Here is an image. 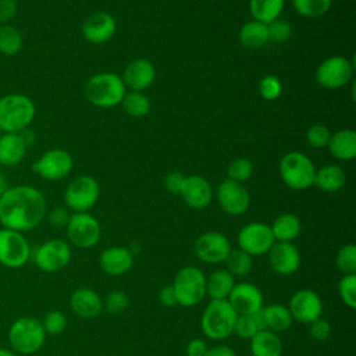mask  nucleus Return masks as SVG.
<instances>
[{
	"label": "nucleus",
	"mask_w": 356,
	"mask_h": 356,
	"mask_svg": "<svg viewBox=\"0 0 356 356\" xmlns=\"http://www.w3.org/2000/svg\"><path fill=\"white\" fill-rule=\"evenodd\" d=\"M46 213V199L35 186H8L0 196V224L3 228L18 232L31 231L43 221Z\"/></svg>",
	"instance_id": "obj_1"
},
{
	"label": "nucleus",
	"mask_w": 356,
	"mask_h": 356,
	"mask_svg": "<svg viewBox=\"0 0 356 356\" xmlns=\"http://www.w3.org/2000/svg\"><path fill=\"white\" fill-rule=\"evenodd\" d=\"M36 115V107L31 97L22 93H8L0 97V131L1 134H19L29 128Z\"/></svg>",
	"instance_id": "obj_2"
},
{
	"label": "nucleus",
	"mask_w": 356,
	"mask_h": 356,
	"mask_svg": "<svg viewBox=\"0 0 356 356\" xmlns=\"http://www.w3.org/2000/svg\"><path fill=\"white\" fill-rule=\"evenodd\" d=\"M236 316L227 299H211L200 316V330L209 339H227L234 334Z\"/></svg>",
	"instance_id": "obj_3"
},
{
	"label": "nucleus",
	"mask_w": 356,
	"mask_h": 356,
	"mask_svg": "<svg viewBox=\"0 0 356 356\" xmlns=\"http://www.w3.org/2000/svg\"><path fill=\"white\" fill-rule=\"evenodd\" d=\"M125 83L114 72H100L89 78L85 85V97L96 107L110 108L120 104L125 96Z\"/></svg>",
	"instance_id": "obj_4"
},
{
	"label": "nucleus",
	"mask_w": 356,
	"mask_h": 356,
	"mask_svg": "<svg viewBox=\"0 0 356 356\" xmlns=\"http://www.w3.org/2000/svg\"><path fill=\"white\" fill-rule=\"evenodd\" d=\"M46 341V332L42 321L24 316L14 320L8 328V342L14 352L19 355L36 353Z\"/></svg>",
	"instance_id": "obj_5"
},
{
	"label": "nucleus",
	"mask_w": 356,
	"mask_h": 356,
	"mask_svg": "<svg viewBox=\"0 0 356 356\" xmlns=\"http://www.w3.org/2000/svg\"><path fill=\"white\" fill-rule=\"evenodd\" d=\"M177 305L184 307H193L199 305L206 296V275L199 267H181L171 284Z\"/></svg>",
	"instance_id": "obj_6"
},
{
	"label": "nucleus",
	"mask_w": 356,
	"mask_h": 356,
	"mask_svg": "<svg viewBox=\"0 0 356 356\" xmlns=\"http://www.w3.org/2000/svg\"><path fill=\"white\" fill-rule=\"evenodd\" d=\"M278 170L282 182L293 191L307 189L314 182V164L300 152H289L282 156Z\"/></svg>",
	"instance_id": "obj_7"
},
{
	"label": "nucleus",
	"mask_w": 356,
	"mask_h": 356,
	"mask_svg": "<svg viewBox=\"0 0 356 356\" xmlns=\"http://www.w3.org/2000/svg\"><path fill=\"white\" fill-rule=\"evenodd\" d=\"M99 195L100 186L97 181L89 175H79L68 184L64 192V202L74 213H86L96 204Z\"/></svg>",
	"instance_id": "obj_8"
},
{
	"label": "nucleus",
	"mask_w": 356,
	"mask_h": 356,
	"mask_svg": "<svg viewBox=\"0 0 356 356\" xmlns=\"http://www.w3.org/2000/svg\"><path fill=\"white\" fill-rule=\"evenodd\" d=\"M70 243L79 249H89L97 245L102 236L99 221L86 213H74L65 225Z\"/></svg>",
	"instance_id": "obj_9"
},
{
	"label": "nucleus",
	"mask_w": 356,
	"mask_h": 356,
	"mask_svg": "<svg viewBox=\"0 0 356 356\" xmlns=\"http://www.w3.org/2000/svg\"><path fill=\"white\" fill-rule=\"evenodd\" d=\"M31 257L28 239L22 232L1 228L0 229V264L7 268H21Z\"/></svg>",
	"instance_id": "obj_10"
},
{
	"label": "nucleus",
	"mask_w": 356,
	"mask_h": 356,
	"mask_svg": "<svg viewBox=\"0 0 356 356\" xmlns=\"http://www.w3.org/2000/svg\"><path fill=\"white\" fill-rule=\"evenodd\" d=\"M71 248L67 241L53 238L39 245L33 253L36 267L44 273H57L68 266Z\"/></svg>",
	"instance_id": "obj_11"
},
{
	"label": "nucleus",
	"mask_w": 356,
	"mask_h": 356,
	"mask_svg": "<svg viewBox=\"0 0 356 356\" xmlns=\"http://www.w3.org/2000/svg\"><path fill=\"white\" fill-rule=\"evenodd\" d=\"M274 242L275 239L270 225L260 221H253L243 225L236 236L238 249L243 250L252 257L267 254Z\"/></svg>",
	"instance_id": "obj_12"
},
{
	"label": "nucleus",
	"mask_w": 356,
	"mask_h": 356,
	"mask_svg": "<svg viewBox=\"0 0 356 356\" xmlns=\"http://www.w3.org/2000/svg\"><path fill=\"white\" fill-rule=\"evenodd\" d=\"M353 64L343 56H331L323 60L316 70V81L325 89L343 88L352 78Z\"/></svg>",
	"instance_id": "obj_13"
},
{
	"label": "nucleus",
	"mask_w": 356,
	"mask_h": 356,
	"mask_svg": "<svg viewBox=\"0 0 356 356\" xmlns=\"http://www.w3.org/2000/svg\"><path fill=\"white\" fill-rule=\"evenodd\" d=\"M74 167L72 156L64 149H50L32 164V171L46 181L65 178Z\"/></svg>",
	"instance_id": "obj_14"
},
{
	"label": "nucleus",
	"mask_w": 356,
	"mask_h": 356,
	"mask_svg": "<svg viewBox=\"0 0 356 356\" xmlns=\"http://www.w3.org/2000/svg\"><path fill=\"white\" fill-rule=\"evenodd\" d=\"M229 239L218 231H207L197 236L193 250L196 257L206 264L222 263L231 252Z\"/></svg>",
	"instance_id": "obj_15"
},
{
	"label": "nucleus",
	"mask_w": 356,
	"mask_h": 356,
	"mask_svg": "<svg viewBox=\"0 0 356 356\" xmlns=\"http://www.w3.org/2000/svg\"><path fill=\"white\" fill-rule=\"evenodd\" d=\"M288 310L292 316V320L309 325L310 323L321 317L323 300L313 289H298L292 293L289 299Z\"/></svg>",
	"instance_id": "obj_16"
},
{
	"label": "nucleus",
	"mask_w": 356,
	"mask_h": 356,
	"mask_svg": "<svg viewBox=\"0 0 356 356\" xmlns=\"http://www.w3.org/2000/svg\"><path fill=\"white\" fill-rule=\"evenodd\" d=\"M216 197L221 210L229 216L243 214L250 204V195L245 185L228 178L217 186Z\"/></svg>",
	"instance_id": "obj_17"
},
{
	"label": "nucleus",
	"mask_w": 356,
	"mask_h": 356,
	"mask_svg": "<svg viewBox=\"0 0 356 356\" xmlns=\"http://www.w3.org/2000/svg\"><path fill=\"white\" fill-rule=\"evenodd\" d=\"M227 300L236 314H253L264 306L261 291L252 282L235 284Z\"/></svg>",
	"instance_id": "obj_18"
},
{
	"label": "nucleus",
	"mask_w": 356,
	"mask_h": 356,
	"mask_svg": "<svg viewBox=\"0 0 356 356\" xmlns=\"http://www.w3.org/2000/svg\"><path fill=\"white\" fill-rule=\"evenodd\" d=\"M267 254L271 270L278 275H292L300 266V253L292 242H274Z\"/></svg>",
	"instance_id": "obj_19"
},
{
	"label": "nucleus",
	"mask_w": 356,
	"mask_h": 356,
	"mask_svg": "<svg viewBox=\"0 0 356 356\" xmlns=\"http://www.w3.org/2000/svg\"><path fill=\"white\" fill-rule=\"evenodd\" d=\"M115 19L106 11H97L89 15L82 24V36L92 44L108 42L115 33Z\"/></svg>",
	"instance_id": "obj_20"
},
{
	"label": "nucleus",
	"mask_w": 356,
	"mask_h": 356,
	"mask_svg": "<svg viewBox=\"0 0 356 356\" xmlns=\"http://www.w3.org/2000/svg\"><path fill=\"white\" fill-rule=\"evenodd\" d=\"M179 196L192 209H206L213 197V189L209 181L200 175H188L182 184Z\"/></svg>",
	"instance_id": "obj_21"
},
{
	"label": "nucleus",
	"mask_w": 356,
	"mask_h": 356,
	"mask_svg": "<svg viewBox=\"0 0 356 356\" xmlns=\"http://www.w3.org/2000/svg\"><path fill=\"white\" fill-rule=\"evenodd\" d=\"M121 78L131 90L143 92L154 82L156 68L147 58H135L125 67Z\"/></svg>",
	"instance_id": "obj_22"
},
{
	"label": "nucleus",
	"mask_w": 356,
	"mask_h": 356,
	"mask_svg": "<svg viewBox=\"0 0 356 356\" xmlns=\"http://www.w3.org/2000/svg\"><path fill=\"white\" fill-rule=\"evenodd\" d=\"M100 268L108 275H122L134 266V253L128 248L110 246L99 257Z\"/></svg>",
	"instance_id": "obj_23"
},
{
	"label": "nucleus",
	"mask_w": 356,
	"mask_h": 356,
	"mask_svg": "<svg viewBox=\"0 0 356 356\" xmlns=\"http://www.w3.org/2000/svg\"><path fill=\"white\" fill-rule=\"evenodd\" d=\"M70 307L82 318H93L103 312V299L96 291L82 286L71 293Z\"/></svg>",
	"instance_id": "obj_24"
},
{
	"label": "nucleus",
	"mask_w": 356,
	"mask_h": 356,
	"mask_svg": "<svg viewBox=\"0 0 356 356\" xmlns=\"http://www.w3.org/2000/svg\"><path fill=\"white\" fill-rule=\"evenodd\" d=\"M28 145L21 134H1L0 136V165L15 167L25 154Z\"/></svg>",
	"instance_id": "obj_25"
},
{
	"label": "nucleus",
	"mask_w": 356,
	"mask_h": 356,
	"mask_svg": "<svg viewBox=\"0 0 356 356\" xmlns=\"http://www.w3.org/2000/svg\"><path fill=\"white\" fill-rule=\"evenodd\" d=\"M327 147L338 160H353L356 157V132L349 128L337 131L331 135Z\"/></svg>",
	"instance_id": "obj_26"
},
{
	"label": "nucleus",
	"mask_w": 356,
	"mask_h": 356,
	"mask_svg": "<svg viewBox=\"0 0 356 356\" xmlns=\"http://www.w3.org/2000/svg\"><path fill=\"white\" fill-rule=\"evenodd\" d=\"M249 341L252 356H281L282 353L281 338L270 330L257 331Z\"/></svg>",
	"instance_id": "obj_27"
},
{
	"label": "nucleus",
	"mask_w": 356,
	"mask_h": 356,
	"mask_svg": "<svg viewBox=\"0 0 356 356\" xmlns=\"http://www.w3.org/2000/svg\"><path fill=\"white\" fill-rule=\"evenodd\" d=\"M235 285V277L225 268H216L206 277V296L227 299Z\"/></svg>",
	"instance_id": "obj_28"
},
{
	"label": "nucleus",
	"mask_w": 356,
	"mask_h": 356,
	"mask_svg": "<svg viewBox=\"0 0 356 356\" xmlns=\"http://www.w3.org/2000/svg\"><path fill=\"white\" fill-rule=\"evenodd\" d=\"M261 316L264 320V328L275 334L286 331L292 325V316L288 306L281 303H271L261 307Z\"/></svg>",
	"instance_id": "obj_29"
},
{
	"label": "nucleus",
	"mask_w": 356,
	"mask_h": 356,
	"mask_svg": "<svg viewBox=\"0 0 356 356\" xmlns=\"http://www.w3.org/2000/svg\"><path fill=\"white\" fill-rule=\"evenodd\" d=\"M275 242H292L300 235L302 222L298 216L292 213L280 214L270 225Z\"/></svg>",
	"instance_id": "obj_30"
},
{
	"label": "nucleus",
	"mask_w": 356,
	"mask_h": 356,
	"mask_svg": "<svg viewBox=\"0 0 356 356\" xmlns=\"http://www.w3.org/2000/svg\"><path fill=\"white\" fill-rule=\"evenodd\" d=\"M345 181L346 175L343 168L337 164H328L316 171L313 185L323 192H337L345 185Z\"/></svg>",
	"instance_id": "obj_31"
},
{
	"label": "nucleus",
	"mask_w": 356,
	"mask_h": 356,
	"mask_svg": "<svg viewBox=\"0 0 356 356\" xmlns=\"http://www.w3.org/2000/svg\"><path fill=\"white\" fill-rule=\"evenodd\" d=\"M238 38L241 44L249 50L261 49L268 42L267 25L256 19H252L241 26Z\"/></svg>",
	"instance_id": "obj_32"
},
{
	"label": "nucleus",
	"mask_w": 356,
	"mask_h": 356,
	"mask_svg": "<svg viewBox=\"0 0 356 356\" xmlns=\"http://www.w3.org/2000/svg\"><path fill=\"white\" fill-rule=\"evenodd\" d=\"M284 3V0H249V11L253 19L267 25L281 15Z\"/></svg>",
	"instance_id": "obj_33"
},
{
	"label": "nucleus",
	"mask_w": 356,
	"mask_h": 356,
	"mask_svg": "<svg viewBox=\"0 0 356 356\" xmlns=\"http://www.w3.org/2000/svg\"><path fill=\"white\" fill-rule=\"evenodd\" d=\"M24 44L21 32L10 25V24H1L0 25V53L3 56H15L21 51Z\"/></svg>",
	"instance_id": "obj_34"
},
{
	"label": "nucleus",
	"mask_w": 356,
	"mask_h": 356,
	"mask_svg": "<svg viewBox=\"0 0 356 356\" xmlns=\"http://www.w3.org/2000/svg\"><path fill=\"white\" fill-rule=\"evenodd\" d=\"M121 104L124 111L134 118H142L147 115L152 107L149 97L143 92H135V90L125 93Z\"/></svg>",
	"instance_id": "obj_35"
},
{
	"label": "nucleus",
	"mask_w": 356,
	"mask_h": 356,
	"mask_svg": "<svg viewBox=\"0 0 356 356\" xmlns=\"http://www.w3.org/2000/svg\"><path fill=\"white\" fill-rule=\"evenodd\" d=\"M225 270L229 271L234 277H245L252 271L253 261L252 256L245 253L241 249H231L227 259L224 260Z\"/></svg>",
	"instance_id": "obj_36"
},
{
	"label": "nucleus",
	"mask_w": 356,
	"mask_h": 356,
	"mask_svg": "<svg viewBox=\"0 0 356 356\" xmlns=\"http://www.w3.org/2000/svg\"><path fill=\"white\" fill-rule=\"evenodd\" d=\"M292 6L305 18H318L330 10L331 0H292Z\"/></svg>",
	"instance_id": "obj_37"
},
{
	"label": "nucleus",
	"mask_w": 356,
	"mask_h": 356,
	"mask_svg": "<svg viewBox=\"0 0 356 356\" xmlns=\"http://www.w3.org/2000/svg\"><path fill=\"white\" fill-rule=\"evenodd\" d=\"M252 174H253V163L246 157L234 159L227 168L228 179H232L241 184L248 181L252 177Z\"/></svg>",
	"instance_id": "obj_38"
},
{
	"label": "nucleus",
	"mask_w": 356,
	"mask_h": 356,
	"mask_svg": "<svg viewBox=\"0 0 356 356\" xmlns=\"http://www.w3.org/2000/svg\"><path fill=\"white\" fill-rule=\"evenodd\" d=\"M338 270L345 274H356V246L355 243L343 245L335 259Z\"/></svg>",
	"instance_id": "obj_39"
},
{
	"label": "nucleus",
	"mask_w": 356,
	"mask_h": 356,
	"mask_svg": "<svg viewBox=\"0 0 356 356\" xmlns=\"http://www.w3.org/2000/svg\"><path fill=\"white\" fill-rule=\"evenodd\" d=\"M338 295L349 309L356 307V274H345L338 282Z\"/></svg>",
	"instance_id": "obj_40"
},
{
	"label": "nucleus",
	"mask_w": 356,
	"mask_h": 356,
	"mask_svg": "<svg viewBox=\"0 0 356 356\" xmlns=\"http://www.w3.org/2000/svg\"><path fill=\"white\" fill-rule=\"evenodd\" d=\"M257 331H260V327L254 318L253 314H238L234 325V334L242 339H250Z\"/></svg>",
	"instance_id": "obj_41"
},
{
	"label": "nucleus",
	"mask_w": 356,
	"mask_h": 356,
	"mask_svg": "<svg viewBox=\"0 0 356 356\" xmlns=\"http://www.w3.org/2000/svg\"><path fill=\"white\" fill-rule=\"evenodd\" d=\"M46 335H58L67 328V317L60 310H50L42 320Z\"/></svg>",
	"instance_id": "obj_42"
},
{
	"label": "nucleus",
	"mask_w": 356,
	"mask_h": 356,
	"mask_svg": "<svg viewBox=\"0 0 356 356\" xmlns=\"http://www.w3.org/2000/svg\"><path fill=\"white\" fill-rule=\"evenodd\" d=\"M267 32H268V42L284 43L291 38L292 26L285 19L277 18L270 24H267Z\"/></svg>",
	"instance_id": "obj_43"
},
{
	"label": "nucleus",
	"mask_w": 356,
	"mask_h": 356,
	"mask_svg": "<svg viewBox=\"0 0 356 356\" xmlns=\"http://www.w3.org/2000/svg\"><path fill=\"white\" fill-rule=\"evenodd\" d=\"M282 83L275 75H266L259 82V93L264 100H275L281 96Z\"/></svg>",
	"instance_id": "obj_44"
},
{
	"label": "nucleus",
	"mask_w": 356,
	"mask_h": 356,
	"mask_svg": "<svg viewBox=\"0 0 356 356\" xmlns=\"http://www.w3.org/2000/svg\"><path fill=\"white\" fill-rule=\"evenodd\" d=\"M129 299L124 291H111L103 300V310L110 314H118L128 307Z\"/></svg>",
	"instance_id": "obj_45"
},
{
	"label": "nucleus",
	"mask_w": 356,
	"mask_h": 356,
	"mask_svg": "<svg viewBox=\"0 0 356 356\" xmlns=\"http://www.w3.org/2000/svg\"><path fill=\"white\" fill-rule=\"evenodd\" d=\"M331 138V132L328 128L323 124H314L312 125L306 132V140L310 146L316 149L325 147L328 145V140Z\"/></svg>",
	"instance_id": "obj_46"
},
{
	"label": "nucleus",
	"mask_w": 356,
	"mask_h": 356,
	"mask_svg": "<svg viewBox=\"0 0 356 356\" xmlns=\"http://www.w3.org/2000/svg\"><path fill=\"white\" fill-rule=\"evenodd\" d=\"M309 332H310L312 338H314L317 341H324L331 334V325L325 318L318 317L317 320H314L313 323L309 324Z\"/></svg>",
	"instance_id": "obj_47"
},
{
	"label": "nucleus",
	"mask_w": 356,
	"mask_h": 356,
	"mask_svg": "<svg viewBox=\"0 0 356 356\" xmlns=\"http://www.w3.org/2000/svg\"><path fill=\"white\" fill-rule=\"evenodd\" d=\"M70 216L71 214L64 207H54L49 213H46L49 224L54 228H65V225L70 220Z\"/></svg>",
	"instance_id": "obj_48"
},
{
	"label": "nucleus",
	"mask_w": 356,
	"mask_h": 356,
	"mask_svg": "<svg viewBox=\"0 0 356 356\" xmlns=\"http://www.w3.org/2000/svg\"><path fill=\"white\" fill-rule=\"evenodd\" d=\"M185 177L184 174H181L179 171H171L170 174L165 175L164 178V186L165 189L172 193V195H179L181 192V188H182V184L185 181Z\"/></svg>",
	"instance_id": "obj_49"
},
{
	"label": "nucleus",
	"mask_w": 356,
	"mask_h": 356,
	"mask_svg": "<svg viewBox=\"0 0 356 356\" xmlns=\"http://www.w3.org/2000/svg\"><path fill=\"white\" fill-rule=\"evenodd\" d=\"M18 4L15 0H0V25L8 24L17 14Z\"/></svg>",
	"instance_id": "obj_50"
},
{
	"label": "nucleus",
	"mask_w": 356,
	"mask_h": 356,
	"mask_svg": "<svg viewBox=\"0 0 356 356\" xmlns=\"http://www.w3.org/2000/svg\"><path fill=\"white\" fill-rule=\"evenodd\" d=\"M207 349H209V346L203 339L195 338L186 343L185 356H204Z\"/></svg>",
	"instance_id": "obj_51"
},
{
	"label": "nucleus",
	"mask_w": 356,
	"mask_h": 356,
	"mask_svg": "<svg viewBox=\"0 0 356 356\" xmlns=\"http://www.w3.org/2000/svg\"><path fill=\"white\" fill-rule=\"evenodd\" d=\"M159 300L163 306H167V307H171V306H175L177 305V299H175V293H174V289L171 285H164L160 292H159Z\"/></svg>",
	"instance_id": "obj_52"
},
{
	"label": "nucleus",
	"mask_w": 356,
	"mask_h": 356,
	"mask_svg": "<svg viewBox=\"0 0 356 356\" xmlns=\"http://www.w3.org/2000/svg\"><path fill=\"white\" fill-rule=\"evenodd\" d=\"M204 356H236L235 350L227 345H216L207 349Z\"/></svg>",
	"instance_id": "obj_53"
},
{
	"label": "nucleus",
	"mask_w": 356,
	"mask_h": 356,
	"mask_svg": "<svg viewBox=\"0 0 356 356\" xmlns=\"http://www.w3.org/2000/svg\"><path fill=\"white\" fill-rule=\"evenodd\" d=\"M8 188V184H7V178L6 175L0 171V196L4 193V191Z\"/></svg>",
	"instance_id": "obj_54"
},
{
	"label": "nucleus",
	"mask_w": 356,
	"mask_h": 356,
	"mask_svg": "<svg viewBox=\"0 0 356 356\" xmlns=\"http://www.w3.org/2000/svg\"><path fill=\"white\" fill-rule=\"evenodd\" d=\"M0 356H17L14 352L8 350V349H4V348H0Z\"/></svg>",
	"instance_id": "obj_55"
},
{
	"label": "nucleus",
	"mask_w": 356,
	"mask_h": 356,
	"mask_svg": "<svg viewBox=\"0 0 356 356\" xmlns=\"http://www.w3.org/2000/svg\"><path fill=\"white\" fill-rule=\"evenodd\" d=\"M0 136H1V131H0Z\"/></svg>",
	"instance_id": "obj_56"
},
{
	"label": "nucleus",
	"mask_w": 356,
	"mask_h": 356,
	"mask_svg": "<svg viewBox=\"0 0 356 356\" xmlns=\"http://www.w3.org/2000/svg\"><path fill=\"white\" fill-rule=\"evenodd\" d=\"M184 356H185V355H184Z\"/></svg>",
	"instance_id": "obj_57"
}]
</instances>
